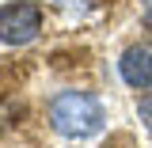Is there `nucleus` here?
<instances>
[{
  "label": "nucleus",
  "mask_w": 152,
  "mask_h": 148,
  "mask_svg": "<svg viewBox=\"0 0 152 148\" xmlns=\"http://www.w3.org/2000/svg\"><path fill=\"white\" fill-rule=\"evenodd\" d=\"M103 122H107V110L88 91H61L50 103V125L61 137H72V141L95 137V133L103 129Z\"/></svg>",
  "instance_id": "1"
},
{
  "label": "nucleus",
  "mask_w": 152,
  "mask_h": 148,
  "mask_svg": "<svg viewBox=\"0 0 152 148\" xmlns=\"http://www.w3.org/2000/svg\"><path fill=\"white\" fill-rule=\"evenodd\" d=\"M42 31V8L15 0V4H4L0 8V42L4 46H27L34 42Z\"/></svg>",
  "instance_id": "2"
},
{
  "label": "nucleus",
  "mask_w": 152,
  "mask_h": 148,
  "mask_svg": "<svg viewBox=\"0 0 152 148\" xmlns=\"http://www.w3.org/2000/svg\"><path fill=\"white\" fill-rule=\"evenodd\" d=\"M118 72L137 91L152 87V46H129L122 53V61H118Z\"/></svg>",
  "instance_id": "3"
},
{
  "label": "nucleus",
  "mask_w": 152,
  "mask_h": 148,
  "mask_svg": "<svg viewBox=\"0 0 152 148\" xmlns=\"http://www.w3.org/2000/svg\"><path fill=\"white\" fill-rule=\"evenodd\" d=\"M137 114H141L145 129H152V91H145L141 99H137Z\"/></svg>",
  "instance_id": "4"
},
{
  "label": "nucleus",
  "mask_w": 152,
  "mask_h": 148,
  "mask_svg": "<svg viewBox=\"0 0 152 148\" xmlns=\"http://www.w3.org/2000/svg\"><path fill=\"white\" fill-rule=\"evenodd\" d=\"M57 8L69 12V15H84L88 12V0H57Z\"/></svg>",
  "instance_id": "5"
},
{
  "label": "nucleus",
  "mask_w": 152,
  "mask_h": 148,
  "mask_svg": "<svg viewBox=\"0 0 152 148\" xmlns=\"http://www.w3.org/2000/svg\"><path fill=\"white\" fill-rule=\"evenodd\" d=\"M145 23H148V31H152V8H148V15H145Z\"/></svg>",
  "instance_id": "6"
}]
</instances>
